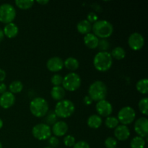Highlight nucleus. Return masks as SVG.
Segmentation results:
<instances>
[{
  "instance_id": "obj_6",
  "label": "nucleus",
  "mask_w": 148,
  "mask_h": 148,
  "mask_svg": "<svg viewBox=\"0 0 148 148\" xmlns=\"http://www.w3.org/2000/svg\"><path fill=\"white\" fill-rule=\"evenodd\" d=\"M81 78L78 74L70 72L63 77L62 88L69 92H74L79 89L81 85Z\"/></svg>"
},
{
  "instance_id": "obj_34",
  "label": "nucleus",
  "mask_w": 148,
  "mask_h": 148,
  "mask_svg": "<svg viewBox=\"0 0 148 148\" xmlns=\"http://www.w3.org/2000/svg\"><path fill=\"white\" fill-rule=\"evenodd\" d=\"M64 144L66 147H73L75 144V138L72 135H67L64 138Z\"/></svg>"
},
{
  "instance_id": "obj_12",
  "label": "nucleus",
  "mask_w": 148,
  "mask_h": 148,
  "mask_svg": "<svg viewBox=\"0 0 148 148\" xmlns=\"http://www.w3.org/2000/svg\"><path fill=\"white\" fill-rule=\"evenodd\" d=\"M95 109L98 112V116L103 117H108L112 114L113 107L111 103L106 100H102L98 101L95 106Z\"/></svg>"
},
{
  "instance_id": "obj_4",
  "label": "nucleus",
  "mask_w": 148,
  "mask_h": 148,
  "mask_svg": "<svg viewBox=\"0 0 148 148\" xmlns=\"http://www.w3.org/2000/svg\"><path fill=\"white\" fill-rule=\"evenodd\" d=\"M49 103L47 101L41 97H38L31 101L30 103V111L34 116L41 118L49 112Z\"/></svg>"
},
{
  "instance_id": "obj_45",
  "label": "nucleus",
  "mask_w": 148,
  "mask_h": 148,
  "mask_svg": "<svg viewBox=\"0 0 148 148\" xmlns=\"http://www.w3.org/2000/svg\"><path fill=\"white\" fill-rule=\"evenodd\" d=\"M44 148H52V147H44Z\"/></svg>"
},
{
  "instance_id": "obj_7",
  "label": "nucleus",
  "mask_w": 148,
  "mask_h": 148,
  "mask_svg": "<svg viewBox=\"0 0 148 148\" xmlns=\"http://www.w3.org/2000/svg\"><path fill=\"white\" fill-rule=\"evenodd\" d=\"M16 10L12 4H3L0 5V22L4 24L12 23L15 19Z\"/></svg>"
},
{
  "instance_id": "obj_5",
  "label": "nucleus",
  "mask_w": 148,
  "mask_h": 148,
  "mask_svg": "<svg viewBox=\"0 0 148 148\" xmlns=\"http://www.w3.org/2000/svg\"><path fill=\"white\" fill-rule=\"evenodd\" d=\"M75 111V106L74 103L69 100L63 99L56 103L54 113L59 118L66 119L72 116Z\"/></svg>"
},
{
  "instance_id": "obj_29",
  "label": "nucleus",
  "mask_w": 148,
  "mask_h": 148,
  "mask_svg": "<svg viewBox=\"0 0 148 148\" xmlns=\"http://www.w3.org/2000/svg\"><path fill=\"white\" fill-rule=\"evenodd\" d=\"M46 124L49 125L50 127L51 125H53L57 121V118L58 117L56 116V114L54 113V111H51L47 113L46 114Z\"/></svg>"
},
{
  "instance_id": "obj_27",
  "label": "nucleus",
  "mask_w": 148,
  "mask_h": 148,
  "mask_svg": "<svg viewBox=\"0 0 148 148\" xmlns=\"http://www.w3.org/2000/svg\"><path fill=\"white\" fill-rule=\"evenodd\" d=\"M9 89H10V92H12V94L19 93L21 92L23 89V85L20 81L15 80L12 82L10 84L9 86Z\"/></svg>"
},
{
  "instance_id": "obj_20",
  "label": "nucleus",
  "mask_w": 148,
  "mask_h": 148,
  "mask_svg": "<svg viewBox=\"0 0 148 148\" xmlns=\"http://www.w3.org/2000/svg\"><path fill=\"white\" fill-rule=\"evenodd\" d=\"M77 30L81 34L87 35L92 30V25L87 20H82L77 25Z\"/></svg>"
},
{
  "instance_id": "obj_16",
  "label": "nucleus",
  "mask_w": 148,
  "mask_h": 148,
  "mask_svg": "<svg viewBox=\"0 0 148 148\" xmlns=\"http://www.w3.org/2000/svg\"><path fill=\"white\" fill-rule=\"evenodd\" d=\"M68 131V124L64 121H56L52 126V132L55 137H62L65 135Z\"/></svg>"
},
{
  "instance_id": "obj_42",
  "label": "nucleus",
  "mask_w": 148,
  "mask_h": 148,
  "mask_svg": "<svg viewBox=\"0 0 148 148\" xmlns=\"http://www.w3.org/2000/svg\"><path fill=\"white\" fill-rule=\"evenodd\" d=\"M4 32H3L2 29H1V27H0V42L2 41L3 39H4Z\"/></svg>"
},
{
  "instance_id": "obj_11",
  "label": "nucleus",
  "mask_w": 148,
  "mask_h": 148,
  "mask_svg": "<svg viewBox=\"0 0 148 148\" xmlns=\"http://www.w3.org/2000/svg\"><path fill=\"white\" fill-rule=\"evenodd\" d=\"M134 131L139 137L147 138L148 135V120L145 117H141L135 121Z\"/></svg>"
},
{
  "instance_id": "obj_43",
  "label": "nucleus",
  "mask_w": 148,
  "mask_h": 148,
  "mask_svg": "<svg viewBox=\"0 0 148 148\" xmlns=\"http://www.w3.org/2000/svg\"><path fill=\"white\" fill-rule=\"evenodd\" d=\"M2 127H3V121L0 119V130L2 128Z\"/></svg>"
},
{
  "instance_id": "obj_40",
  "label": "nucleus",
  "mask_w": 148,
  "mask_h": 148,
  "mask_svg": "<svg viewBox=\"0 0 148 148\" xmlns=\"http://www.w3.org/2000/svg\"><path fill=\"white\" fill-rule=\"evenodd\" d=\"M92 101L90 99V98L88 95L84 98V103H85L86 105H90V104L92 103Z\"/></svg>"
},
{
  "instance_id": "obj_38",
  "label": "nucleus",
  "mask_w": 148,
  "mask_h": 148,
  "mask_svg": "<svg viewBox=\"0 0 148 148\" xmlns=\"http://www.w3.org/2000/svg\"><path fill=\"white\" fill-rule=\"evenodd\" d=\"M6 78V72L3 69H0V83L2 82Z\"/></svg>"
},
{
  "instance_id": "obj_17",
  "label": "nucleus",
  "mask_w": 148,
  "mask_h": 148,
  "mask_svg": "<svg viewBox=\"0 0 148 148\" xmlns=\"http://www.w3.org/2000/svg\"><path fill=\"white\" fill-rule=\"evenodd\" d=\"M99 39L93 33H88L84 37V43L90 49H95L98 48Z\"/></svg>"
},
{
  "instance_id": "obj_8",
  "label": "nucleus",
  "mask_w": 148,
  "mask_h": 148,
  "mask_svg": "<svg viewBox=\"0 0 148 148\" xmlns=\"http://www.w3.org/2000/svg\"><path fill=\"white\" fill-rule=\"evenodd\" d=\"M32 134L36 139L40 141H43V140H49L51 135V127L46 124L40 123L36 124L33 127Z\"/></svg>"
},
{
  "instance_id": "obj_36",
  "label": "nucleus",
  "mask_w": 148,
  "mask_h": 148,
  "mask_svg": "<svg viewBox=\"0 0 148 148\" xmlns=\"http://www.w3.org/2000/svg\"><path fill=\"white\" fill-rule=\"evenodd\" d=\"M49 143L51 147H57L59 145V140L57 137L53 136V137H50L49 138Z\"/></svg>"
},
{
  "instance_id": "obj_10",
  "label": "nucleus",
  "mask_w": 148,
  "mask_h": 148,
  "mask_svg": "<svg viewBox=\"0 0 148 148\" xmlns=\"http://www.w3.org/2000/svg\"><path fill=\"white\" fill-rule=\"evenodd\" d=\"M129 46L134 51H139L143 49L145 44V38L143 35L139 33H133L128 39Z\"/></svg>"
},
{
  "instance_id": "obj_39",
  "label": "nucleus",
  "mask_w": 148,
  "mask_h": 148,
  "mask_svg": "<svg viewBox=\"0 0 148 148\" xmlns=\"http://www.w3.org/2000/svg\"><path fill=\"white\" fill-rule=\"evenodd\" d=\"M7 92V85L3 82L0 83V94H3L4 92Z\"/></svg>"
},
{
  "instance_id": "obj_13",
  "label": "nucleus",
  "mask_w": 148,
  "mask_h": 148,
  "mask_svg": "<svg viewBox=\"0 0 148 148\" xmlns=\"http://www.w3.org/2000/svg\"><path fill=\"white\" fill-rule=\"evenodd\" d=\"M46 67L50 72H57L62 70L64 67V61L59 56H53L47 61Z\"/></svg>"
},
{
  "instance_id": "obj_23",
  "label": "nucleus",
  "mask_w": 148,
  "mask_h": 148,
  "mask_svg": "<svg viewBox=\"0 0 148 148\" xmlns=\"http://www.w3.org/2000/svg\"><path fill=\"white\" fill-rule=\"evenodd\" d=\"M111 53V56L114 59H116V60H121V59H124L126 56V51L122 47L120 46H117V47L114 48L112 50Z\"/></svg>"
},
{
  "instance_id": "obj_18",
  "label": "nucleus",
  "mask_w": 148,
  "mask_h": 148,
  "mask_svg": "<svg viewBox=\"0 0 148 148\" xmlns=\"http://www.w3.org/2000/svg\"><path fill=\"white\" fill-rule=\"evenodd\" d=\"M3 32H4V36L9 38H13L18 34V27L13 23H9V24L5 25Z\"/></svg>"
},
{
  "instance_id": "obj_24",
  "label": "nucleus",
  "mask_w": 148,
  "mask_h": 148,
  "mask_svg": "<svg viewBox=\"0 0 148 148\" xmlns=\"http://www.w3.org/2000/svg\"><path fill=\"white\" fill-rule=\"evenodd\" d=\"M148 79L147 78L141 79L137 82L136 85V88L142 94H147L148 92Z\"/></svg>"
},
{
  "instance_id": "obj_21",
  "label": "nucleus",
  "mask_w": 148,
  "mask_h": 148,
  "mask_svg": "<svg viewBox=\"0 0 148 148\" xmlns=\"http://www.w3.org/2000/svg\"><path fill=\"white\" fill-rule=\"evenodd\" d=\"M87 123H88V127H90V128L98 129L102 125V118L100 116L93 114V115H91L90 116H89Z\"/></svg>"
},
{
  "instance_id": "obj_30",
  "label": "nucleus",
  "mask_w": 148,
  "mask_h": 148,
  "mask_svg": "<svg viewBox=\"0 0 148 148\" xmlns=\"http://www.w3.org/2000/svg\"><path fill=\"white\" fill-rule=\"evenodd\" d=\"M148 99L147 98H144L141 99L139 102L138 107L140 112L144 115H147L148 114V108H147Z\"/></svg>"
},
{
  "instance_id": "obj_2",
  "label": "nucleus",
  "mask_w": 148,
  "mask_h": 148,
  "mask_svg": "<svg viewBox=\"0 0 148 148\" xmlns=\"http://www.w3.org/2000/svg\"><path fill=\"white\" fill-rule=\"evenodd\" d=\"M107 87L102 81H95L88 88V96L92 101H101L105 100L107 95Z\"/></svg>"
},
{
  "instance_id": "obj_19",
  "label": "nucleus",
  "mask_w": 148,
  "mask_h": 148,
  "mask_svg": "<svg viewBox=\"0 0 148 148\" xmlns=\"http://www.w3.org/2000/svg\"><path fill=\"white\" fill-rule=\"evenodd\" d=\"M51 96L55 101H62L65 97V90L62 86L53 87L51 90Z\"/></svg>"
},
{
  "instance_id": "obj_28",
  "label": "nucleus",
  "mask_w": 148,
  "mask_h": 148,
  "mask_svg": "<svg viewBox=\"0 0 148 148\" xmlns=\"http://www.w3.org/2000/svg\"><path fill=\"white\" fill-rule=\"evenodd\" d=\"M119 124L118 119L114 116H108L106 117V119L105 121V124L108 128L109 129H115L117 127Z\"/></svg>"
},
{
  "instance_id": "obj_25",
  "label": "nucleus",
  "mask_w": 148,
  "mask_h": 148,
  "mask_svg": "<svg viewBox=\"0 0 148 148\" xmlns=\"http://www.w3.org/2000/svg\"><path fill=\"white\" fill-rule=\"evenodd\" d=\"M145 144L146 142L144 138L137 136L131 140L130 147L131 148H145Z\"/></svg>"
},
{
  "instance_id": "obj_14",
  "label": "nucleus",
  "mask_w": 148,
  "mask_h": 148,
  "mask_svg": "<svg viewBox=\"0 0 148 148\" xmlns=\"http://www.w3.org/2000/svg\"><path fill=\"white\" fill-rule=\"evenodd\" d=\"M15 103V97L12 92H5L0 96V106L4 109L10 108Z\"/></svg>"
},
{
  "instance_id": "obj_26",
  "label": "nucleus",
  "mask_w": 148,
  "mask_h": 148,
  "mask_svg": "<svg viewBox=\"0 0 148 148\" xmlns=\"http://www.w3.org/2000/svg\"><path fill=\"white\" fill-rule=\"evenodd\" d=\"M33 0H16L14 1L16 6L21 10H28L34 4Z\"/></svg>"
},
{
  "instance_id": "obj_37",
  "label": "nucleus",
  "mask_w": 148,
  "mask_h": 148,
  "mask_svg": "<svg viewBox=\"0 0 148 148\" xmlns=\"http://www.w3.org/2000/svg\"><path fill=\"white\" fill-rule=\"evenodd\" d=\"M73 148H90L89 144L85 141H79L77 143H75Z\"/></svg>"
},
{
  "instance_id": "obj_1",
  "label": "nucleus",
  "mask_w": 148,
  "mask_h": 148,
  "mask_svg": "<svg viewBox=\"0 0 148 148\" xmlns=\"http://www.w3.org/2000/svg\"><path fill=\"white\" fill-rule=\"evenodd\" d=\"M113 64V58L108 51H100L95 56L93 65L95 69L101 72H107L111 69Z\"/></svg>"
},
{
  "instance_id": "obj_32",
  "label": "nucleus",
  "mask_w": 148,
  "mask_h": 148,
  "mask_svg": "<svg viewBox=\"0 0 148 148\" xmlns=\"http://www.w3.org/2000/svg\"><path fill=\"white\" fill-rule=\"evenodd\" d=\"M105 146L106 148H116L117 140L113 137H108L105 140Z\"/></svg>"
},
{
  "instance_id": "obj_35",
  "label": "nucleus",
  "mask_w": 148,
  "mask_h": 148,
  "mask_svg": "<svg viewBox=\"0 0 148 148\" xmlns=\"http://www.w3.org/2000/svg\"><path fill=\"white\" fill-rule=\"evenodd\" d=\"M87 19H88V21L90 23H95V22L98 21V15L96 14V13L93 12H90L88 14V16H87Z\"/></svg>"
},
{
  "instance_id": "obj_31",
  "label": "nucleus",
  "mask_w": 148,
  "mask_h": 148,
  "mask_svg": "<svg viewBox=\"0 0 148 148\" xmlns=\"http://www.w3.org/2000/svg\"><path fill=\"white\" fill-rule=\"evenodd\" d=\"M98 48L101 51H107L110 48V43L106 39H101L98 42Z\"/></svg>"
},
{
  "instance_id": "obj_22",
  "label": "nucleus",
  "mask_w": 148,
  "mask_h": 148,
  "mask_svg": "<svg viewBox=\"0 0 148 148\" xmlns=\"http://www.w3.org/2000/svg\"><path fill=\"white\" fill-rule=\"evenodd\" d=\"M64 66H65L68 70L74 72L79 68V61L74 57H69L64 62Z\"/></svg>"
},
{
  "instance_id": "obj_41",
  "label": "nucleus",
  "mask_w": 148,
  "mask_h": 148,
  "mask_svg": "<svg viewBox=\"0 0 148 148\" xmlns=\"http://www.w3.org/2000/svg\"><path fill=\"white\" fill-rule=\"evenodd\" d=\"M36 2H37L38 4H40V5L44 6V5H46V4H47L49 1H48V0H37V1H36Z\"/></svg>"
},
{
  "instance_id": "obj_9",
  "label": "nucleus",
  "mask_w": 148,
  "mask_h": 148,
  "mask_svg": "<svg viewBox=\"0 0 148 148\" xmlns=\"http://www.w3.org/2000/svg\"><path fill=\"white\" fill-rule=\"evenodd\" d=\"M136 118V112L133 108L130 106L123 107L118 113V120L122 125H128L132 124Z\"/></svg>"
},
{
  "instance_id": "obj_15",
  "label": "nucleus",
  "mask_w": 148,
  "mask_h": 148,
  "mask_svg": "<svg viewBox=\"0 0 148 148\" xmlns=\"http://www.w3.org/2000/svg\"><path fill=\"white\" fill-rule=\"evenodd\" d=\"M114 136L119 141H125L130 136V129L125 125H119L114 130Z\"/></svg>"
},
{
  "instance_id": "obj_33",
  "label": "nucleus",
  "mask_w": 148,
  "mask_h": 148,
  "mask_svg": "<svg viewBox=\"0 0 148 148\" xmlns=\"http://www.w3.org/2000/svg\"><path fill=\"white\" fill-rule=\"evenodd\" d=\"M62 81H63V77L59 74H55L51 78V82L54 86H60V85L62 84Z\"/></svg>"
},
{
  "instance_id": "obj_44",
  "label": "nucleus",
  "mask_w": 148,
  "mask_h": 148,
  "mask_svg": "<svg viewBox=\"0 0 148 148\" xmlns=\"http://www.w3.org/2000/svg\"><path fill=\"white\" fill-rule=\"evenodd\" d=\"M0 148H3L2 144H1V142H0Z\"/></svg>"
},
{
  "instance_id": "obj_3",
  "label": "nucleus",
  "mask_w": 148,
  "mask_h": 148,
  "mask_svg": "<svg viewBox=\"0 0 148 148\" xmlns=\"http://www.w3.org/2000/svg\"><path fill=\"white\" fill-rule=\"evenodd\" d=\"M93 34L96 37L106 39L111 36L114 32L112 24L107 20H98L92 26Z\"/></svg>"
}]
</instances>
